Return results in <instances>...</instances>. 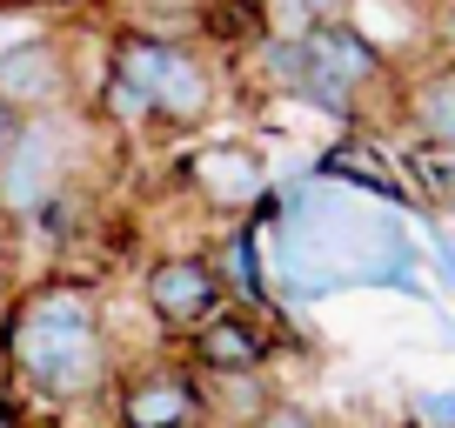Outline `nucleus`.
<instances>
[{
  "label": "nucleus",
  "mask_w": 455,
  "mask_h": 428,
  "mask_svg": "<svg viewBox=\"0 0 455 428\" xmlns=\"http://www.w3.org/2000/svg\"><path fill=\"white\" fill-rule=\"evenodd\" d=\"M108 67L141 94L155 134H201L221 115V60L201 41H148L108 28Z\"/></svg>",
  "instance_id": "obj_4"
},
{
  "label": "nucleus",
  "mask_w": 455,
  "mask_h": 428,
  "mask_svg": "<svg viewBox=\"0 0 455 428\" xmlns=\"http://www.w3.org/2000/svg\"><path fill=\"white\" fill-rule=\"evenodd\" d=\"M0 369L20 395L47 408H108L121 342L108 329V301L87 274H41L0 301Z\"/></svg>",
  "instance_id": "obj_2"
},
{
  "label": "nucleus",
  "mask_w": 455,
  "mask_h": 428,
  "mask_svg": "<svg viewBox=\"0 0 455 428\" xmlns=\"http://www.w3.org/2000/svg\"><path fill=\"white\" fill-rule=\"evenodd\" d=\"M7 401H14V382H7V369H0V408H7Z\"/></svg>",
  "instance_id": "obj_24"
},
{
  "label": "nucleus",
  "mask_w": 455,
  "mask_h": 428,
  "mask_svg": "<svg viewBox=\"0 0 455 428\" xmlns=\"http://www.w3.org/2000/svg\"><path fill=\"white\" fill-rule=\"evenodd\" d=\"M228 301L221 274H214L208 255H188V248H174V255H155L141 268V308L155 314V335L161 342H181L195 321H208L214 308Z\"/></svg>",
  "instance_id": "obj_7"
},
{
  "label": "nucleus",
  "mask_w": 455,
  "mask_h": 428,
  "mask_svg": "<svg viewBox=\"0 0 455 428\" xmlns=\"http://www.w3.org/2000/svg\"><path fill=\"white\" fill-rule=\"evenodd\" d=\"M268 0H208V20H201V47L221 60H248L255 41L268 34Z\"/></svg>",
  "instance_id": "obj_16"
},
{
  "label": "nucleus",
  "mask_w": 455,
  "mask_h": 428,
  "mask_svg": "<svg viewBox=\"0 0 455 428\" xmlns=\"http://www.w3.org/2000/svg\"><path fill=\"white\" fill-rule=\"evenodd\" d=\"M14 288H20V228L0 214V301L14 295Z\"/></svg>",
  "instance_id": "obj_19"
},
{
  "label": "nucleus",
  "mask_w": 455,
  "mask_h": 428,
  "mask_svg": "<svg viewBox=\"0 0 455 428\" xmlns=\"http://www.w3.org/2000/svg\"><path fill=\"white\" fill-rule=\"evenodd\" d=\"M0 100L20 107V115H41V107H68V100H81V81H74V41H68V34H28V41L0 47Z\"/></svg>",
  "instance_id": "obj_8"
},
{
  "label": "nucleus",
  "mask_w": 455,
  "mask_h": 428,
  "mask_svg": "<svg viewBox=\"0 0 455 428\" xmlns=\"http://www.w3.org/2000/svg\"><path fill=\"white\" fill-rule=\"evenodd\" d=\"M0 428H28V422H20V408H14V401L0 408Z\"/></svg>",
  "instance_id": "obj_23"
},
{
  "label": "nucleus",
  "mask_w": 455,
  "mask_h": 428,
  "mask_svg": "<svg viewBox=\"0 0 455 428\" xmlns=\"http://www.w3.org/2000/svg\"><path fill=\"white\" fill-rule=\"evenodd\" d=\"M174 348H181L201 375H221V369H268L275 329H268V314H261V308L221 301V308H214L208 321H195V329H188Z\"/></svg>",
  "instance_id": "obj_11"
},
{
  "label": "nucleus",
  "mask_w": 455,
  "mask_h": 428,
  "mask_svg": "<svg viewBox=\"0 0 455 428\" xmlns=\"http://www.w3.org/2000/svg\"><path fill=\"white\" fill-rule=\"evenodd\" d=\"M14 7H20V0H0V14H14Z\"/></svg>",
  "instance_id": "obj_25"
},
{
  "label": "nucleus",
  "mask_w": 455,
  "mask_h": 428,
  "mask_svg": "<svg viewBox=\"0 0 455 428\" xmlns=\"http://www.w3.org/2000/svg\"><path fill=\"white\" fill-rule=\"evenodd\" d=\"M181 181L208 214H255L261 194L275 187V168L248 141H208L181 161Z\"/></svg>",
  "instance_id": "obj_9"
},
{
  "label": "nucleus",
  "mask_w": 455,
  "mask_h": 428,
  "mask_svg": "<svg viewBox=\"0 0 455 428\" xmlns=\"http://www.w3.org/2000/svg\"><path fill=\"white\" fill-rule=\"evenodd\" d=\"M208 0H108L100 28L114 34H148V41H201Z\"/></svg>",
  "instance_id": "obj_14"
},
{
  "label": "nucleus",
  "mask_w": 455,
  "mask_h": 428,
  "mask_svg": "<svg viewBox=\"0 0 455 428\" xmlns=\"http://www.w3.org/2000/svg\"><path fill=\"white\" fill-rule=\"evenodd\" d=\"M14 128H20V107H7V100H0V161H7V141H14Z\"/></svg>",
  "instance_id": "obj_22"
},
{
  "label": "nucleus",
  "mask_w": 455,
  "mask_h": 428,
  "mask_svg": "<svg viewBox=\"0 0 455 428\" xmlns=\"http://www.w3.org/2000/svg\"><path fill=\"white\" fill-rule=\"evenodd\" d=\"M355 0H268V20L282 34H308L315 20H348Z\"/></svg>",
  "instance_id": "obj_17"
},
{
  "label": "nucleus",
  "mask_w": 455,
  "mask_h": 428,
  "mask_svg": "<svg viewBox=\"0 0 455 428\" xmlns=\"http://www.w3.org/2000/svg\"><path fill=\"white\" fill-rule=\"evenodd\" d=\"M395 121L409 128V141H422V147H455V54L402 67Z\"/></svg>",
  "instance_id": "obj_12"
},
{
  "label": "nucleus",
  "mask_w": 455,
  "mask_h": 428,
  "mask_svg": "<svg viewBox=\"0 0 455 428\" xmlns=\"http://www.w3.org/2000/svg\"><path fill=\"white\" fill-rule=\"evenodd\" d=\"M108 415L121 428H214L201 375H195V361H188L181 348H155V355H141V361H121Z\"/></svg>",
  "instance_id": "obj_6"
},
{
  "label": "nucleus",
  "mask_w": 455,
  "mask_h": 428,
  "mask_svg": "<svg viewBox=\"0 0 455 428\" xmlns=\"http://www.w3.org/2000/svg\"><path fill=\"white\" fill-rule=\"evenodd\" d=\"M308 174H322V181H335V187H355V194H369V201H388L395 214H422V201H415L409 174H402V155L375 147L369 128H341L335 141L315 155Z\"/></svg>",
  "instance_id": "obj_10"
},
{
  "label": "nucleus",
  "mask_w": 455,
  "mask_h": 428,
  "mask_svg": "<svg viewBox=\"0 0 455 428\" xmlns=\"http://www.w3.org/2000/svg\"><path fill=\"white\" fill-rule=\"evenodd\" d=\"M248 428H322V415L301 408V401H288V395H275V401H268V408H261Z\"/></svg>",
  "instance_id": "obj_18"
},
{
  "label": "nucleus",
  "mask_w": 455,
  "mask_h": 428,
  "mask_svg": "<svg viewBox=\"0 0 455 428\" xmlns=\"http://www.w3.org/2000/svg\"><path fill=\"white\" fill-rule=\"evenodd\" d=\"M415 415L435 422V428H455V388H422V395H415Z\"/></svg>",
  "instance_id": "obj_20"
},
{
  "label": "nucleus",
  "mask_w": 455,
  "mask_h": 428,
  "mask_svg": "<svg viewBox=\"0 0 455 428\" xmlns=\"http://www.w3.org/2000/svg\"><path fill=\"white\" fill-rule=\"evenodd\" d=\"M20 7H47V14H108V0H20Z\"/></svg>",
  "instance_id": "obj_21"
},
{
  "label": "nucleus",
  "mask_w": 455,
  "mask_h": 428,
  "mask_svg": "<svg viewBox=\"0 0 455 428\" xmlns=\"http://www.w3.org/2000/svg\"><path fill=\"white\" fill-rule=\"evenodd\" d=\"M100 141H108V128L87 115L81 100L20 115L14 141H7V161H0V214H7L14 228H28L47 201L74 194V187L87 181Z\"/></svg>",
  "instance_id": "obj_3"
},
{
  "label": "nucleus",
  "mask_w": 455,
  "mask_h": 428,
  "mask_svg": "<svg viewBox=\"0 0 455 428\" xmlns=\"http://www.w3.org/2000/svg\"><path fill=\"white\" fill-rule=\"evenodd\" d=\"M301 47H308V74H301L295 100L315 107V115H328L335 128H369L375 100L382 94L395 100L402 67L369 41L362 20H315V28L301 34Z\"/></svg>",
  "instance_id": "obj_5"
},
{
  "label": "nucleus",
  "mask_w": 455,
  "mask_h": 428,
  "mask_svg": "<svg viewBox=\"0 0 455 428\" xmlns=\"http://www.w3.org/2000/svg\"><path fill=\"white\" fill-rule=\"evenodd\" d=\"M201 395H208V422L214 428H248L275 401V382L261 369H221V375H201Z\"/></svg>",
  "instance_id": "obj_15"
},
{
  "label": "nucleus",
  "mask_w": 455,
  "mask_h": 428,
  "mask_svg": "<svg viewBox=\"0 0 455 428\" xmlns=\"http://www.w3.org/2000/svg\"><path fill=\"white\" fill-rule=\"evenodd\" d=\"M268 288L282 301H322L348 288H402L422 295V255H415L402 214H375L369 194L335 187L322 174L275 181L255 208Z\"/></svg>",
  "instance_id": "obj_1"
},
{
  "label": "nucleus",
  "mask_w": 455,
  "mask_h": 428,
  "mask_svg": "<svg viewBox=\"0 0 455 428\" xmlns=\"http://www.w3.org/2000/svg\"><path fill=\"white\" fill-rule=\"evenodd\" d=\"M409 428H435V422H422V415H415V422H409Z\"/></svg>",
  "instance_id": "obj_26"
},
{
  "label": "nucleus",
  "mask_w": 455,
  "mask_h": 428,
  "mask_svg": "<svg viewBox=\"0 0 455 428\" xmlns=\"http://www.w3.org/2000/svg\"><path fill=\"white\" fill-rule=\"evenodd\" d=\"M214 274H221L228 301H242V308H261V314H282V295L268 288V261H261V228L255 214H235L208 248Z\"/></svg>",
  "instance_id": "obj_13"
}]
</instances>
